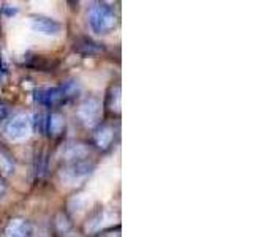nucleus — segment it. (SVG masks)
I'll return each instance as SVG.
<instances>
[{
    "instance_id": "f257e3e1",
    "label": "nucleus",
    "mask_w": 253,
    "mask_h": 237,
    "mask_svg": "<svg viewBox=\"0 0 253 237\" xmlns=\"http://www.w3.org/2000/svg\"><path fill=\"white\" fill-rule=\"evenodd\" d=\"M119 22L117 14L111 6L105 3L93 5L89 11V26L95 34L105 35L109 34L111 30H114Z\"/></svg>"
},
{
    "instance_id": "f03ea898",
    "label": "nucleus",
    "mask_w": 253,
    "mask_h": 237,
    "mask_svg": "<svg viewBox=\"0 0 253 237\" xmlns=\"http://www.w3.org/2000/svg\"><path fill=\"white\" fill-rule=\"evenodd\" d=\"M34 130V120L27 114H18L5 125V136L13 142H21L30 136Z\"/></svg>"
},
{
    "instance_id": "7ed1b4c3",
    "label": "nucleus",
    "mask_w": 253,
    "mask_h": 237,
    "mask_svg": "<svg viewBox=\"0 0 253 237\" xmlns=\"http://www.w3.org/2000/svg\"><path fill=\"white\" fill-rule=\"evenodd\" d=\"M101 114H103V108H101V101L95 97H87L83 100V103L78 108V117L81 118L83 123L87 126H93L98 125L101 120Z\"/></svg>"
},
{
    "instance_id": "20e7f679",
    "label": "nucleus",
    "mask_w": 253,
    "mask_h": 237,
    "mask_svg": "<svg viewBox=\"0 0 253 237\" xmlns=\"http://www.w3.org/2000/svg\"><path fill=\"white\" fill-rule=\"evenodd\" d=\"M30 27L38 35L57 37L62 32V24L46 16H30Z\"/></svg>"
},
{
    "instance_id": "39448f33",
    "label": "nucleus",
    "mask_w": 253,
    "mask_h": 237,
    "mask_svg": "<svg viewBox=\"0 0 253 237\" xmlns=\"http://www.w3.org/2000/svg\"><path fill=\"white\" fill-rule=\"evenodd\" d=\"M92 171H93V163L84 158V160L68 161V166L63 169V176H65L68 182H78L89 176Z\"/></svg>"
},
{
    "instance_id": "423d86ee",
    "label": "nucleus",
    "mask_w": 253,
    "mask_h": 237,
    "mask_svg": "<svg viewBox=\"0 0 253 237\" xmlns=\"http://www.w3.org/2000/svg\"><path fill=\"white\" fill-rule=\"evenodd\" d=\"M35 100L43 106H59L65 101L60 87H51V89H40L35 92Z\"/></svg>"
},
{
    "instance_id": "0eeeda50",
    "label": "nucleus",
    "mask_w": 253,
    "mask_h": 237,
    "mask_svg": "<svg viewBox=\"0 0 253 237\" xmlns=\"http://www.w3.org/2000/svg\"><path fill=\"white\" fill-rule=\"evenodd\" d=\"M111 225H113V212L101 209L97 213H93L90 220H87L85 233H98Z\"/></svg>"
},
{
    "instance_id": "6e6552de",
    "label": "nucleus",
    "mask_w": 253,
    "mask_h": 237,
    "mask_svg": "<svg viewBox=\"0 0 253 237\" xmlns=\"http://www.w3.org/2000/svg\"><path fill=\"white\" fill-rule=\"evenodd\" d=\"M113 141H114V126L109 123L98 125L97 130L93 133L95 146L101 150H108L111 146H113Z\"/></svg>"
},
{
    "instance_id": "1a4fd4ad",
    "label": "nucleus",
    "mask_w": 253,
    "mask_h": 237,
    "mask_svg": "<svg viewBox=\"0 0 253 237\" xmlns=\"http://www.w3.org/2000/svg\"><path fill=\"white\" fill-rule=\"evenodd\" d=\"M3 237H32V226L22 218H13L6 225Z\"/></svg>"
},
{
    "instance_id": "9d476101",
    "label": "nucleus",
    "mask_w": 253,
    "mask_h": 237,
    "mask_svg": "<svg viewBox=\"0 0 253 237\" xmlns=\"http://www.w3.org/2000/svg\"><path fill=\"white\" fill-rule=\"evenodd\" d=\"M75 51L83 55H98L105 51V47L87 37H79L75 40Z\"/></svg>"
},
{
    "instance_id": "9b49d317",
    "label": "nucleus",
    "mask_w": 253,
    "mask_h": 237,
    "mask_svg": "<svg viewBox=\"0 0 253 237\" xmlns=\"http://www.w3.org/2000/svg\"><path fill=\"white\" fill-rule=\"evenodd\" d=\"M63 130H65V117L60 113H51L47 116L46 120V131L51 138L62 136Z\"/></svg>"
},
{
    "instance_id": "f8f14e48",
    "label": "nucleus",
    "mask_w": 253,
    "mask_h": 237,
    "mask_svg": "<svg viewBox=\"0 0 253 237\" xmlns=\"http://www.w3.org/2000/svg\"><path fill=\"white\" fill-rule=\"evenodd\" d=\"M106 108L111 113L119 114L121 113V85L116 84L109 89L108 97H106Z\"/></svg>"
},
{
    "instance_id": "ddd939ff",
    "label": "nucleus",
    "mask_w": 253,
    "mask_h": 237,
    "mask_svg": "<svg viewBox=\"0 0 253 237\" xmlns=\"http://www.w3.org/2000/svg\"><path fill=\"white\" fill-rule=\"evenodd\" d=\"M14 171V160L13 155L0 144V176H8Z\"/></svg>"
},
{
    "instance_id": "4468645a",
    "label": "nucleus",
    "mask_w": 253,
    "mask_h": 237,
    "mask_svg": "<svg viewBox=\"0 0 253 237\" xmlns=\"http://www.w3.org/2000/svg\"><path fill=\"white\" fill-rule=\"evenodd\" d=\"M6 116H8V108L5 103H0V120H3Z\"/></svg>"
},
{
    "instance_id": "2eb2a0df",
    "label": "nucleus",
    "mask_w": 253,
    "mask_h": 237,
    "mask_svg": "<svg viewBox=\"0 0 253 237\" xmlns=\"http://www.w3.org/2000/svg\"><path fill=\"white\" fill-rule=\"evenodd\" d=\"M5 190H6V185H5V182H3V177L0 176V198L5 195Z\"/></svg>"
}]
</instances>
